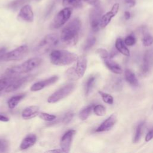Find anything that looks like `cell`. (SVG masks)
I'll return each instance as SVG.
<instances>
[{
	"label": "cell",
	"mask_w": 153,
	"mask_h": 153,
	"mask_svg": "<svg viewBox=\"0 0 153 153\" xmlns=\"http://www.w3.org/2000/svg\"><path fill=\"white\" fill-rule=\"evenodd\" d=\"M74 113L72 112H67L64 117L62 118V123L64 124H68V123H69L71 122V121L72 120L73 117H74Z\"/></svg>",
	"instance_id": "37"
},
{
	"label": "cell",
	"mask_w": 153,
	"mask_h": 153,
	"mask_svg": "<svg viewBox=\"0 0 153 153\" xmlns=\"http://www.w3.org/2000/svg\"><path fill=\"white\" fill-rule=\"evenodd\" d=\"M152 109H153V106H152Z\"/></svg>",
	"instance_id": "48"
},
{
	"label": "cell",
	"mask_w": 153,
	"mask_h": 153,
	"mask_svg": "<svg viewBox=\"0 0 153 153\" xmlns=\"http://www.w3.org/2000/svg\"><path fill=\"white\" fill-rule=\"evenodd\" d=\"M75 86L74 83H69L63 86L51 94L48 97L47 102L50 103H54L60 101L69 95L74 90Z\"/></svg>",
	"instance_id": "6"
},
{
	"label": "cell",
	"mask_w": 153,
	"mask_h": 153,
	"mask_svg": "<svg viewBox=\"0 0 153 153\" xmlns=\"http://www.w3.org/2000/svg\"><path fill=\"white\" fill-rule=\"evenodd\" d=\"M28 51V47L26 45H20L12 51L7 52L2 58L3 61H16L22 59Z\"/></svg>",
	"instance_id": "8"
},
{
	"label": "cell",
	"mask_w": 153,
	"mask_h": 153,
	"mask_svg": "<svg viewBox=\"0 0 153 153\" xmlns=\"http://www.w3.org/2000/svg\"><path fill=\"white\" fill-rule=\"evenodd\" d=\"M42 60L38 57H33L28 59L23 63L8 68L6 73L8 75H18L33 71L41 63Z\"/></svg>",
	"instance_id": "3"
},
{
	"label": "cell",
	"mask_w": 153,
	"mask_h": 153,
	"mask_svg": "<svg viewBox=\"0 0 153 153\" xmlns=\"http://www.w3.org/2000/svg\"><path fill=\"white\" fill-rule=\"evenodd\" d=\"M14 78H3L0 79V91H2L5 88L7 87V86L10 84V83L14 79Z\"/></svg>",
	"instance_id": "33"
},
{
	"label": "cell",
	"mask_w": 153,
	"mask_h": 153,
	"mask_svg": "<svg viewBox=\"0 0 153 153\" xmlns=\"http://www.w3.org/2000/svg\"><path fill=\"white\" fill-rule=\"evenodd\" d=\"M29 0H13L8 5V7L12 10H17Z\"/></svg>",
	"instance_id": "29"
},
{
	"label": "cell",
	"mask_w": 153,
	"mask_h": 153,
	"mask_svg": "<svg viewBox=\"0 0 153 153\" xmlns=\"http://www.w3.org/2000/svg\"><path fill=\"white\" fill-rule=\"evenodd\" d=\"M125 2L129 7H133L136 4V1L134 0H125Z\"/></svg>",
	"instance_id": "41"
},
{
	"label": "cell",
	"mask_w": 153,
	"mask_h": 153,
	"mask_svg": "<svg viewBox=\"0 0 153 153\" xmlns=\"http://www.w3.org/2000/svg\"><path fill=\"white\" fill-rule=\"evenodd\" d=\"M33 78V75H27L22 78H19L18 79L14 78L5 88L6 92H11L18 90L21 87L24 85L26 83L32 80Z\"/></svg>",
	"instance_id": "11"
},
{
	"label": "cell",
	"mask_w": 153,
	"mask_h": 153,
	"mask_svg": "<svg viewBox=\"0 0 153 153\" xmlns=\"http://www.w3.org/2000/svg\"><path fill=\"white\" fill-rule=\"evenodd\" d=\"M93 106H94L93 105H91L82 109L79 113V118L82 121L87 120V118L90 115L91 111L93 109Z\"/></svg>",
	"instance_id": "24"
},
{
	"label": "cell",
	"mask_w": 153,
	"mask_h": 153,
	"mask_svg": "<svg viewBox=\"0 0 153 153\" xmlns=\"http://www.w3.org/2000/svg\"><path fill=\"white\" fill-rule=\"evenodd\" d=\"M39 108L36 105L28 106L24 109L22 113V117L25 120H29L35 117L39 114Z\"/></svg>",
	"instance_id": "17"
},
{
	"label": "cell",
	"mask_w": 153,
	"mask_h": 153,
	"mask_svg": "<svg viewBox=\"0 0 153 153\" xmlns=\"http://www.w3.org/2000/svg\"><path fill=\"white\" fill-rule=\"evenodd\" d=\"M96 54H97L99 55V56L100 58H102L103 60L109 57V54L108 51L104 49V48H98V49L96 50Z\"/></svg>",
	"instance_id": "34"
},
{
	"label": "cell",
	"mask_w": 153,
	"mask_h": 153,
	"mask_svg": "<svg viewBox=\"0 0 153 153\" xmlns=\"http://www.w3.org/2000/svg\"><path fill=\"white\" fill-rule=\"evenodd\" d=\"M18 17L20 20L26 22H32L34 16L32 9L29 5H25L20 8Z\"/></svg>",
	"instance_id": "16"
},
{
	"label": "cell",
	"mask_w": 153,
	"mask_h": 153,
	"mask_svg": "<svg viewBox=\"0 0 153 153\" xmlns=\"http://www.w3.org/2000/svg\"><path fill=\"white\" fill-rule=\"evenodd\" d=\"M76 54L65 50H54L50 54V59L52 64L56 66L69 65L76 60Z\"/></svg>",
	"instance_id": "2"
},
{
	"label": "cell",
	"mask_w": 153,
	"mask_h": 153,
	"mask_svg": "<svg viewBox=\"0 0 153 153\" xmlns=\"http://www.w3.org/2000/svg\"><path fill=\"white\" fill-rule=\"evenodd\" d=\"M135 42H136V39H135L134 36L132 35H128L126 37L125 39H124L125 44L128 46H132V45H134Z\"/></svg>",
	"instance_id": "38"
},
{
	"label": "cell",
	"mask_w": 153,
	"mask_h": 153,
	"mask_svg": "<svg viewBox=\"0 0 153 153\" xmlns=\"http://www.w3.org/2000/svg\"><path fill=\"white\" fill-rule=\"evenodd\" d=\"M59 41V38L57 34L50 33L46 35L39 42L36 48V51L38 54H44L48 52L52 48L56 47Z\"/></svg>",
	"instance_id": "5"
},
{
	"label": "cell",
	"mask_w": 153,
	"mask_h": 153,
	"mask_svg": "<svg viewBox=\"0 0 153 153\" xmlns=\"http://www.w3.org/2000/svg\"><path fill=\"white\" fill-rule=\"evenodd\" d=\"M36 141V136L34 134H30L26 136L22 141L20 145V148L22 150L26 149L32 146Z\"/></svg>",
	"instance_id": "18"
},
{
	"label": "cell",
	"mask_w": 153,
	"mask_h": 153,
	"mask_svg": "<svg viewBox=\"0 0 153 153\" xmlns=\"http://www.w3.org/2000/svg\"><path fill=\"white\" fill-rule=\"evenodd\" d=\"M39 117L44 121H53L56 118V116L53 114H50L46 112H41L38 114Z\"/></svg>",
	"instance_id": "32"
},
{
	"label": "cell",
	"mask_w": 153,
	"mask_h": 153,
	"mask_svg": "<svg viewBox=\"0 0 153 153\" xmlns=\"http://www.w3.org/2000/svg\"><path fill=\"white\" fill-rule=\"evenodd\" d=\"M112 84L111 85V88L114 91H120L122 88L123 83L122 81L120 78H113L112 80Z\"/></svg>",
	"instance_id": "27"
},
{
	"label": "cell",
	"mask_w": 153,
	"mask_h": 153,
	"mask_svg": "<svg viewBox=\"0 0 153 153\" xmlns=\"http://www.w3.org/2000/svg\"><path fill=\"white\" fill-rule=\"evenodd\" d=\"M153 138V128H152L151 130H150L148 133L146 134L145 136V141L146 142H149Z\"/></svg>",
	"instance_id": "40"
},
{
	"label": "cell",
	"mask_w": 153,
	"mask_h": 153,
	"mask_svg": "<svg viewBox=\"0 0 153 153\" xmlns=\"http://www.w3.org/2000/svg\"><path fill=\"white\" fill-rule=\"evenodd\" d=\"M81 27V20L78 17L72 19L62 29L60 36V41L68 45L76 44Z\"/></svg>",
	"instance_id": "1"
},
{
	"label": "cell",
	"mask_w": 153,
	"mask_h": 153,
	"mask_svg": "<svg viewBox=\"0 0 153 153\" xmlns=\"http://www.w3.org/2000/svg\"><path fill=\"white\" fill-rule=\"evenodd\" d=\"M47 152H63L62 150L60 149H53V150H50V151H48Z\"/></svg>",
	"instance_id": "45"
},
{
	"label": "cell",
	"mask_w": 153,
	"mask_h": 153,
	"mask_svg": "<svg viewBox=\"0 0 153 153\" xmlns=\"http://www.w3.org/2000/svg\"><path fill=\"white\" fill-rule=\"evenodd\" d=\"M72 13V8L71 7H66L60 10L54 17L51 27L53 29H59L63 26L69 19Z\"/></svg>",
	"instance_id": "7"
},
{
	"label": "cell",
	"mask_w": 153,
	"mask_h": 153,
	"mask_svg": "<svg viewBox=\"0 0 153 153\" xmlns=\"http://www.w3.org/2000/svg\"><path fill=\"white\" fill-rule=\"evenodd\" d=\"M9 148V144L7 140L4 139H0V152L7 151Z\"/></svg>",
	"instance_id": "36"
},
{
	"label": "cell",
	"mask_w": 153,
	"mask_h": 153,
	"mask_svg": "<svg viewBox=\"0 0 153 153\" xmlns=\"http://www.w3.org/2000/svg\"><path fill=\"white\" fill-rule=\"evenodd\" d=\"M26 93H22L19 94L16 96H14L11 97L9 100H8V106L9 108L10 109H14L16 108L17 105L19 103V102L23 99V98L26 96Z\"/></svg>",
	"instance_id": "21"
},
{
	"label": "cell",
	"mask_w": 153,
	"mask_h": 153,
	"mask_svg": "<svg viewBox=\"0 0 153 153\" xmlns=\"http://www.w3.org/2000/svg\"><path fill=\"white\" fill-rule=\"evenodd\" d=\"M153 68V51L147 50L143 58V63L141 67V72L143 75H147Z\"/></svg>",
	"instance_id": "10"
},
{
	"label": "cell",
	"mask_w": 153,
	"mask_h": 153,
	"mask_svg": "<svg viewBox=\"0 0 153 153\" xmlns=\"http://www.w3.org/2000/svg\"><path fill=\"white\" fill-rule=\"evenodd\" d=\"M93 110L97 116H103L106 113L105 108L102 105H96L94 106Z\"/></svg>",
	"instance_id": "31"
},
{
	"label": "cell",
	"mask_w": 153,
	"mask_h": 153,
	"mask_svg": "<svg viewBox=\"0 0 153 153\" xmlns=\"http://www.w3.org/2000/svg\"><path fill=\"white\" fill-rule=\"evenodd\" d=\"M9 121V118L7 117L6 116L0 114V121H3V122H7Z\"/></svg>",
	"instance_id": "43"
},
{
	"label": "cell",
	"mask_w": 153,
	"mask_h": 153,
	"mask_svg": "<svg viewBox=\"0 0 153 153\" xmlns=\"http://www.w3.org/2000/svg\"><path fill=\"white\" fill-rule=\"evenodd\" d=\"M117 121V115L116 113L112 114L106 119L96 130V132H103L110 130L115 124Z\"/></svg>",
	"instance_id": "15"
},
{
	"label": "cell",
	"mask_w": 153,
	"mask_h": 153,
	"mask_svg": "<svg viewBox=\"0 0 153 153\" xmlns=\"http://www.w3.org/2000/svg\"><path fill=\"white\" fill-rule=\"evenodd\" d=\"M124 75H125L126 80L128 83H129L131 85L134 87L138 86L139 85L138 80L136 77L133 71H131L128 69H127L125 71Z\"/></svg>",
	"instance_id": "20"
},
{
	"label": "cell",
	"mask_w": 153,
	"mask_h": 153,
	"mask_svg": "<svg viewBox=\"0 0 153 153\" xmlns=\"http://www.w3.org/2000/svg\"><path fill=\"white\" fill-rule=\"evenodd\" d=\"M110 1H113V0H110Z\"/></svg>",
	"instance_id": "47"
},
{
	"label": "cell",
	"mask_w": 153,
	"mask_h": 153,
	"mask_svg": "<svg viewBox=\"0 0 153 153\" xmlns=\"http://www.w3.org/2000/svg\"><path fill=\"white\" fill-rule=\"evenodd\" d=\"M143 126H144V122L140 123L138 124V126H137L136 129L135 134H134V138H133V142L134 143H137L140 140V139L142 136V134Z\"/></svg>",
	"instance_id": "26"
},
{
	"label": "cell",
	"mask_w": 153,
	"mask_h": 153,
	"mask_svg": "<svg viewBox=\"0 0 153 153\" xmlns=\"http://www.w3.org/2000/svg\"><path fill=\"white\" fill-rule=\"evenodd\" d=\"M36 1H40V0H36Z\"/></svg>",
	"instance_id": "46"
},
{
	"label": "cell",
	"mask_w": 153,
	"mask_h": 153,
	"mask_svg": "<svg viewBox=\"0 0 153 153\" xmlns=\"http://www.w3.org/2000/svg\"><path fill=\"white\" fill-rule=\"evenodd\" d=\"M7 53V50L5 48H0V60H2V58L4 57V55Z\"/></svg>",
	"instance_id": "42"
},
{
	"label": "cell",
	"mask_w": 153,
	"mask_h": 153,
	"mask_svg": "<svg viewBox=\"0 0 153 153\" xmlns=\"http://www.w3.org/2000/svg\"><path fill=\"white\" fill-rule=\"evenodd\" d=\"M96 42V39L94 36H89L85 41V44L84 45V47H83L84 51L89 50L95 44Z\"/></svg>",
	"instance_id": "28"
},
{
	"label": "cell",
	"mask_w": 153,
	"mask_h": 153,
	"mask_svg": "<svg viewBox=\"0 0 153 153\" xmlns=\"http://www.w3.org/2000/svg\"><path fill=\"white\" fill-rule=\"evenodd\" d=\"M96 77L94 75L90 76L87 80L85 84V96H88L92 91L94 85L96 83Z\"/></svg>",
	"instance_id": "23"
},
{
	"label": "cell",
	"mask_w": 153,
	"mask_h": 153,
	"mask_svg": "<svg viewBox=\"0 0 153 153\" xmlns=\"http://www.w3.org/2000/svg\"><path fill=\"white\" fill-rule=\"evenodd\" d=\"M59 79V76L57 75L53 76L48 78L39 81L34 83L30 87V90L32 91H37L41 90L45 87L51 85L56 82Z\"/></svg>",
	"instance_id": "13"
},
{
	"label": "cell",
	"mask_w": 153,
	"mask_h": 153,
	"mask_svg": "<svg viewBox=\"0 0 153 153\" xmlns=\"http://www.w3.org/2000/svg\"><path fill=\"white\" fill-rule=\"evenodd\" d=\"M115 48L121 54L126 56H130V51L125 45L124 42L121 38H118L115 42Z\"/></svg>",
	"instance_id": "22"
},
{
	"label": "cell",
	"mask_w": 153,
	"mask_h": 153,
	"mask_svg": "<svg viewBox=\"0 0 153 153\" xmlns=\"http://www.w3.org/2000/svg\"><path fill=\"white\" fill-rule=\"evenodd\" d=\"M102 13L103 10L100 5L94 7V8L91 10L90 13V23L91 29L93 32H97L99 29V27H100V23L102 16Z\"/></svg>",
	"instance_id": "9"
},
{
	"label": "cell",
	"mask_w": 153,
	"mask_h": 153,
	"mask_svg": "<svg viewBox=\"0 0 153 153\" xmlns=\"http://www.w3.org/2000/svg\"><path fill=\"white\" fill-rule=\"evenodd\" d=\"M76 62L75 66L69 68L65 73L67 78L71 81H76L81 78L87 69V60L85 56L78 57Z\"/></svg>",
	"instance_id": "4"
},
{
	"label": "cell",
	"mask_w": 153,
	"mask_h": 153,
	"mask_svg": "<svg viewBox=\"0 0 153 153\" xmlns=\"http://www.w3.org/2000/svg\"><path fill=\"white\" fill-rule=\"evenodd\" d=\"M62 3L63 6L66 7L78 8L82 7V2L81 0H63Z\"/></svg>",
	"instance_id": "25"
},
{
	"label": "cell",
	"mask_w": 153,
	"mask_h": 153,
	"mask_svg": "<svg viewBox=\"0 0 153 153\" xmlns=\"http://www.w3.org/2000/svg\"><path fill=\"white\" fill-rule=\"evenodd\" d=\"M103 62L106 66L112 72L116 74H120L122 73L123 70L121 66L115 62L113 61L112 59L108 57L107 59H103Z\"/></svg>",
	"instance_id": "19"
},
{
	"label": "cell",
	"mask_w": 153,
	"mask_h": 153,
	"mask_svg": "<svg viewBox=\"0 0 153 153\" xmlns=\"http://www.w3.org/2000/svg\"><path fill=\"white\" fill-rule=\"evenodd\" d=\"M131 17V14L129 11H125L124 13V18L126 20H128Z\"/></svg>",
	"instance_id": "44"
},
{
	"label": "cell",
	"mask_w": 153,
	"mask_h": 153,
	"mask_svg": "<svg viewBox=\"0 0 153 153\" xmlns=\"http://www.w3.org/2000/svg\"><path fill=\"white\" fill-rule=\"evenodd\" d=\"M119 10V4L118 3H115L112 7V9L107 12L105 14L102 16L100 23V27L102 29L105 28L111 21L112 19L115 17Z\"/></svg>",
	"instance_id": "14"
},
{
	"label": "cell",
	"mask_w": 153,
	"mask_h": 153,
	"mask_svg": "<svg viewBox=\"0 0 153 153\" xmlns=\"http://www.w3.org/2000/svg\"><path fill=\"white\" fill-rule=\"evenodd\" d=\"M83 1L93 7L100 5V0H83Z\"/></svg>",
	"instance_id": "39"
},
{
	"label": "cell",
	"mask_w": 153,
	"mask_h": 153,
	"mask_svg": "<svg viewBox=\"0 0 153 153\" xmlns=\"http://www.w3.org/2000/svg\"><path fill=\"white\" fill-rule=\"evenodd\" d=\"M99 93L100 95V96L102 97V100H103V102L105 103L109 104V105H111L113 103L114 99L111 95H110L108 93L101 91H99Z\"/></svg>",
	"instance_id": "30"
},
{
	"label": "cell",
	"mask_w": 153,
	"mask_h": 153,
	"mask_svg": "<svg viewBox=\"0 0 153 153\" xmlns=\"http://www.w3.org/2000/svg\"><path fill=\"white\" fill-rule=\"evenodd\" d=\"M142 43L145 47L151 45L153 43V37L149 34L145 35L142 39Z\"/></svg>",
	"instance_id": "35"
},
{
	"label": "cell",
	"mask_w": 153,
	"mask_h": 153,
	"mask_svg": "<svg viewBox=\"0 0 153 153\" xmlns=\"http://www.w3.org/2000/svg\"><path fill=\"white\" fill-rule=\"evenodd\" d=\"M75 133V130H69L67 131L62 137L60 145L63 152H68L70 151L72 139Z\"/></svg>",
	"instance_id": "12"
}]
</instances>
